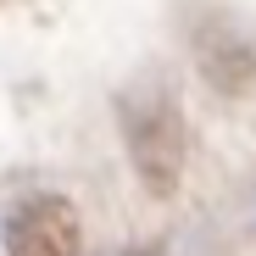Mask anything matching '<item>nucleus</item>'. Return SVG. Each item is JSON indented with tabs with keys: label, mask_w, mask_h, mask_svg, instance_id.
<instances>
[{
	"label": "nucleus",
	"mask_w": 256,
	"mask_h": 256,
	"mask_svg": "<svg viewBox=\"0 0 256 256\" xmlns=\"http://www.w3.org/2000/svg\"><path fill=\"white\" fill-rule=\"evenodd\" d=\"M6 256H78V212L62 195H28L6 212Z\"/></svg>",
	"instance_id": "obj_2"
},
{
	"label": "nucleus",
	"mask_w": 256,
	"mask_h": 256,
	"mask_svg": "<svg viewBox=\"0 0 256 256\" xmlns=\"http://www.w3.org/2000/svg\"><path fill=\"white\" fill-rule=\"evenodd\" d=\"M122 134H128V156H134L140 184L150 195H173L178 173H184V117H178L173 95L122 100Z\"/></svg>",
	"instance_id": "obj_1"
}]
</instances>
